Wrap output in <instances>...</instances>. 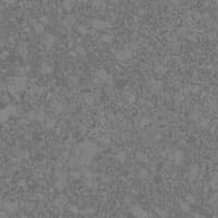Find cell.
Instances as JSON below:
<instances>
[{
  "instance_id": "cell-10",
  "label": "cell",
  "mask_w": 218,
  "mask_h": 218,
  "mask_svg": "<svg viewBox=\"0 0 218 218\" xmlns=\"http://www.w3.org/2000/svg\"><path fill=\"white\" fill-rule=\"evenodd\" d=\"M135 156H136V160L140 161V163H146V161H148L147 155L146 154H144L143 152H137Z\"/></svg>"
},
{
  "instance_id": "cell-28",
  "label": "cell",
  "mask_w": 218,
  "mask_h": 218,
  "mask_svg": "<svg viewBox=\"0 0 218 218\" xmlns=\"http://www.w3.org/2000/svg\"><path fill=\"white\" fill-rule=\"evenodd\" d=\"M76 51H80L79 54H85V50L82 48L81 46H79V47H76Z\"/></svg>"
},
{
  "instance_id": "cell-1",
  "label": "cell",
  "mask_w": 218,
  "mask_h": 218,
  "mask_svg": "<svg viewBox=\"0 0 218 218\" xmlns=\"http://www.w3.org/2000/svg\"><path fill=\"white\" fill-rule=\"evenodd\" d=\"M92 26L96 30H105V28H110L111 24L107 21H102V20H93Z\"/></svg>"
},
{
  "instance_id": "cell-23",
  "label": "cell",
  "mask_w": 218,
  "mask_h": 218,
  "mask_svg": "<svg viewBox=\"0 0 218 218\" xmlns=\"http://www.w3.org/2000/svg\"><path fill=\"white\" fill-rule=\"evenodd\" d=\"M77 32L79 33H81L82 35H84V34H86L88 31H87V28L84 25H80V26L77 27Z\"/></svg>"
},
{
  "instance_id": "cell-24",
  "label": "cell",
  "mask_w": 218,
  "mask_h": 218,
  "mask_svg": "<svg viewBox=\"0 0 218 218\" xmlns=\"http://www.w3.org/2000/svg\"><path fill=\"white\" fill-rule=\"evenodd\" d=\"M185 201H186V202H189L190 204H191V203L193 204V203L195 202V196H194V195H192V194H189V195H188V196H186V197H185Z\"/></svg>"
},
{
  "instance_id": "cell-7",
  "label": "cell",
  "mask_w": 218,
  "mask_h": 218,
  "mask_svg": "<svg viewBox=\"0 0 218 218\" xmlns=\"http://www.w3.org/2000/svg\"><path fill=\"white\" fill-rule=\"evenodd\" d=\"M65 184H67L65 176H63V174H62V176H59V178H58V180H57L56 188H57L58 190H62V189H63V188L65 186Z\"/></svg>"
},
{
  "instance_id": "cell-26",
  "label": "cell",
  "mask_w": 218,
  "mask_h": 218,
  "mask_svg": "<svg viewBox=\"0 0 218 218\" xmlns=\"http://www.w3.org/2000/svg\"><path fill=\"white\" fill-rule=\"evenodd\" d=\"M70 177L72 178V179H79V178H80V174L76 172V171H73V172H71L70 174Z\"/></svg>"
},
{
  "instance_id": "cell-11",
  "label": "cell",
  "mask_w": 218,
  "mask_h": 218,
  "mask_svg": "<svg viewBox=\"0 0 218 218\" xmlns=\"http://www.w3.org/2000/svg\"><path fill=\"white\" fill-rule=\"evenodd\" d=\"M40 72H42L43 74H49V73L52 72V67L47 65V63H43L42 67H40Z\"/></svg>"
},
{
  "instance_id": "cell-14",
  "label": "cell",
  "mask_w": 218,
  "mask_h": 218,
  "mask_svg": "<svg viewBox=\"0 0 218 218\" xmlns=\"http://www.w3.org/2000/svg\"><path fill=\"white\" fill-rule=\"evenodd\" d=\"M74 22H75V20H74V16L70 15V16H67V17H65V23H63V24H65L67 27H69V26H72V25L74 24Z\"/></svg>"
},
{
  "instance_id": "cell-9",
  "label": "cell",
  "mask_w": 218,
  "mask_h": 218,
  "mask_svg": "<svg viewBox=\"0 0 218 218\" xmlns=\"http://www.w3.org/2000/svg\"><path fill=\"white\" fill-rule=\"evenodd\" d=\"M149 87H151V89L154 93H157L160 89V87H161V83L159 81H156V80H153L149 83Z\"/></svg>"
},
{
  "instance_id": "cell-20",
  "label": "cell",
  "mask_w": 218,
  "mask_h": 218,
  "mask_svg": "<svg viewBox=\"0 0 218 218\" xmlns=\"http://www.w3.org/2000/svg\"><path fill=\"white\" fill-rule=\"evenodd\" d=\"M84 102L86 104H92L94 102V96L92 94H85L84 95Z\"/></svg>"
},
{
  "instance_id": "cell-2",
  "label": "cell",
  "mask_w": 218,
  "mask_h": 218,
  "mask_svg": "<svg viewBox=\"0 0 218 218\" xmlns=\"http://www.w3.org/2000/svg\"><path fill=\"white\" fill-rule=\"evenodd\" d=\"M171 157H172L174 163L180 165V164H182L184 161V153L181 152V151H176V152L171 155Z\"/></svg>"
},
{
  "instance_id": "cell-5",
  "label": "cell",
  "mask_w": 218,
  "mask_h": 218,
  "mask_svg": "<svg viewBox=\"0 0 218 218\" xmlns=\"http://www.w3.org/2000/svg\"><path fill=\"white\" fill-rule=\"evenodd\" d=\"M131 213H132V215H134V216H136V217H144V216H147L146 213L144 212L140 206L132 207Z\"/></svg>"
},
{
  "instance_id": "cell-30",
  "label": "cell",
  "mask_w": 218,
  "mask_h": 218,
  "mask_svg": "<svg viewBox=\"0 0 218 218\" xmlns=\"http://www.w3.org/2000/svg\"><path fill=\"white\" fill-rule=\"evenodd\" d=\"M214 1H215V2H216V3H218V0H214Z\"/></svg>"
},
{
  "instance_id": "cell-3",
  "label": "cell",
  "mask_w": 218,
  "mask_h": 218,
  "mask_svg": "<svg viewBox=\"0 0 218 218\" xmlns=\"http://www.w3.org/2000/svg\"><path fill=\"white\" fill-rule=\"evenodd\" d=\"M42 42H43V44L46 46V48L50 49L52 47V45H54V37L52 35H50V34H47V35H45V36L42 38Z\"/></svg>"
},
{
  "instance_id": "cell-27",
  "label": "cell",
  "mask_w": 218,
  "mask_h": 218,
  "mask_svg": "<svg viewBox=\"0 0 218 218\" xmlns=\"http://www.w3.org/2000/svg\"><path fill=\"white\" fill-rule=\"evenodd\" d=\"M156 72H159V73H165V72H166V69H165L164 67H161V65H158V67H156Z\"/></svg>"
},
{
  "instance_id": "cell-8",
  "label": "cell",
  "mask_w": 218,
  "mask_h": 218,
  "mask_svg": "<svg viewBox=\"0 0 218 218\" xmlns=\"http://www.w3.org/2000/svg\"><path fill=\"white\" fill-rule=\"evenodd\" d=\"M198 171H200V168H198V166L197 165H193V166H191L190 170H189V177H190V180H193L195 178L197 174H198Z\"/></svg>"
},
{
  "instance_id": "cell-21",
  "label": "cell",
  "mask_w": 218,
  "mask_h": 218,
  "mask_svg": "<svg viewBox=\"0 0 218 218\" xmlns=\"http://www.w3.org/2000/svg\"><path fill=\"white\" fill-rule=\"evenodd\" d=\"M181 208H182V211L183 212H189L190 211V203L189 202H181Z\"/></svg>"
},
{
  "instance_id": "cell-32",
  "label": "cell",
  "mask_w": 218,
  "mask_h": 218,
  "mask_svg": "<svg viewBox=\"0 0 218 218\" xmlns=\"http://www.w3.org/2000/svg\"><path fill=\"white\" fill-rule=\"evenodd\" d=\"M45 1H47V0H45Z\"/></svg>"
},
{
  "instance_id": "cell-19",
  "label": "cell",
  "mask_w": 218,
  "mask_h": 218,
  "mask_svg": "<svg viewBox=\"0 0 218 218\" xmlns=\"http://www.w3.org/2000/svg\"><path fill=\"white\" fill-rule=\"evenodd\" d=\"M112 39H114V36H112L111 34H106V35H103V36L100 37V40H102V42H105V43H111Z\"/></svg>"
},
{
  "instance_id": "cell-13",
  "label": "cell",
  "mask_w": 218,
  "mask_h": 218,
  "mask_svg": "<svg viewBox=\"0 0 218 218\" xmlns=\"http://www.w3.org/2000/svg\"><path fill=\"white\" fill-rule=\"evenodd\" d=\"M17 50H19V52H20V54H21L22 57H25L27 54V46H26V44H24V43H21V45L19 46V48H17Z\"/></svg>"
},
{
  "instance_id": "cell-22",
  "label": "cell",
  "mask_w": 218,
  "mask_h": 218,
  "mask_svg": "<svg viewBox=\"0 0 218 218\" xmlns=\"http://www.w3.org/2000/svg\"><path fill=\"white\" fill-rule=\"evenodd\" d=\"M5 208H7V211H9V208H10V211H15L16 208V205L15 204H12L11 202H7L5 204Z\"/></svg>"
},
{
  "instance_id": "cell-6",
  "label": "cell",
  "mask_w": 218,
  "mask_h": 218,
  "mask_svg": "<svg viewBox=\"0 0 218 218\" xmlns=\"http://www.w3.org/2000/svg\"><path fill=\"white\" fill-rule=\"evenodd\" d=\"M95 77L97 79L96 81L97 82H100V81H105V80H107V77H108V73H107V71L104 70V69H100V70H98L96 72V75Z\"/></svg>"
},
{
  "instance_id": "cell-16",
  "label": "cell",
  "mask_w": 218,
  "mask_h": 218,
  "mask_svg": "<svg viewBox=\"0 0 218 218\" xmlns=\"http://www.w3.org/2000/svg\"><path fill=\"white\" fill-rule=\"evenodd\" d=\"M65 202H67V197L65 196H63V195H60L57 200H56V202H54V204L57 205L58 207H61L63 204H65Z\"/></svg>"
},
{
  "instance_id": "cell-31",
  "label": "cell",
  "mask_w": 218,
  "mask_h": 218,
  "mask_svg": "<svg viewBox=\"0 0 218 218\" xmlns=\"http://www.w3.org/2000/svg\"><path fill=\"white\" fill-rule=\"evenodd\" d=\"M217 50H218V46H217Z\"/></svg>"
},
{
  "instance_id": "cell-18",
  "label": "cell",
  "mask_w": 218,
  "mask_h": 218,
  "mask_svg": "<svg viewBox=\"0 0 218 218\" xmlns=\"http://www.w3.org/2000/svg\"><path fill=\"white\" fill-rule=\"evenodd\" d=\"M124 97L129 103H133V102L135 100V95H134V93H131V92L125 93Z\"/></svg>"
},
{
  "instance_id": "cell-12",
  "label": "cell",
  "mask_w": 218,
  "mask_h": 218,
  "mask_svg": "<svg viewBox=\"0 0 218 218\" xmlns=\"http://www.w3.org/2000/svg\"><path fill=\"white\" fill-rule=\"evenodd\" d=\"M44 30H45V25H44L42 22H39V23H35L34 24V31L38 34H42L44 33Z\"/></svg>"
},
{
  "instance_id": "cell-29",
  "label": "cell",
  "mask_w": 218,
  "mask_h": 218,
  "mask_svg": "<svg viewBox=\"0 0 218 218\" xmlns=\"http://www.w3.org/2000/svg\"><path fill=\"white\" fill-rule=\"evenodd\" d=\"M147 123H148V120H147V119H142V123H141L142 125L147 124Z\"/></svg>"
},
{
  "instance_id": "cell-17",
  "label": "cell",
  "mask_w": 218,
  "mask_h": 218,
  "mask_svg": "<svg viewBox=\"0 0 218 218\" xmlns=\"http://www.w3.org/2000/svg\"><path fill=\"white\" fill-rule=\"evenodd\" d=\"M209 185L212 186L213 189H217L218 188V174H217L212 178L211 182H209Z\"/></svg>"
},
{
  "instance_id": "cell-25",
  "label": "cell",
  "mask_w": 218,
  "mask_h": 218,
  "mask_svg": "<svg viewBox=\"0 0 218 218\" xmlns=\"http://www.w3.org/2000/svg\"><path fill=\"white\" fill-rule=\"evenodd\" d=\"M39 22H42L44 25H47V24L49 23V20H48V17H47V16L43 15V16H40V19H39Z\"/></svg>"
},
{
  "instance_id": "cell-4",
  "label": "cell",
  "mask_w": 218,
  "mask_h": 218,
  "mask_svg": "<svg viewBox=\"0 0 218 218\" xmlns=\"http://www.w3.org/2000/svg\"><path fill=\"white\" fill-rule=\"evenodd\" d=\"M132 54H131V51L129 50H120L118 52H116V57H117V59L121 60V61H124L126 59H130Z\"/></svg>"
},
{
  "instance_id": "cell-15",
  "label": "cell",
  "mask_w": 218,
  "mask_h": 218,
  "mask_svg": "<svg viewBox=\"0 0 218 218\" xmlns=\"http://www.w3.org/2000/svg\"><path fill=\"white\" fill-rule=\"evenodd\" d=\"M116 159L119 161V163H124L125 159H126V154L124 152H119L116 155Z\"/></svg>"
}]
</instances>
